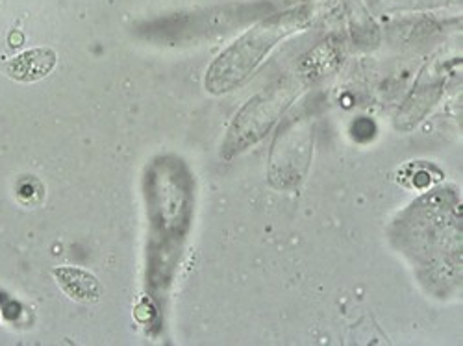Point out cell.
Returning a JSON list of instances; mask_svg holds the SVG:
<instances>
[{
  "label": "cell",
  "mask_w": 463,
  "mask_h": 346,
  "mask_svg": "<svg viewBox=\"0 0 463 346\" xmlns=\"http://www.w3.org/2000/svg\"><path fill=\"white\" fill-rule=\"evenodd\" d=\"M56 65V52L51 49H32L8 63H5V72L15 82L30 84L45 79Z\"/></svg>",
  "instance_id": "2"
},
{
  "label": "cell",
  "mask_w": 463,
  "mask_h": 346,
  "mask_svg": "<svg viewBox=\"0 0 463 346\" xmlns=\"http://www.w3.org/2000/svg\"><path fill=\"white\" fill-rule=\"evenodd\" d=\"M60 289L74 302L95 304L102 296L100 282L84 268L79 267H60L52 271Z\"/></svg>",
  "instance_id": "3"
},
{
  "label": "cell",
  "mask_w": 463,
  "mask_h": 346,
  "mask_svg": "<svg viewBox=\"0 0 463 346\" xmlns=\"http://www.w3.org/2000/svg\"><path fill=\"white\" fill-rule=\"evenodd\" d=\"M310 8H295L284 14H277L271 19L256 24L241 40H238L226 52H222L208 70L206 88L213 95L232 91L243 84L252 70L263 61L279 42L298 32L310 23Z\"/></svg>",
  "instance_id": "1"
}]
</instances>
